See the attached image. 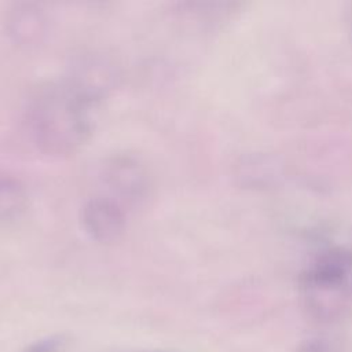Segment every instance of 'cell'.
<instances>
[{
  "label": "cell",
  "mask_w": 352,
  "mask_h": 352,
  "mask_svg": "<svg viewBox=\"0 0 352 352\" xmlns=\"http://www.w3.org/2000/svg\"><path fill=\"white\" fill-rule=\"evenodd\" d=\"M96 107L66 80L45 82L28 100L25 121L29 136L41 153L69 157L92 136Z\"/></svg>",
  "instance_id": "cell-1"
},
{
  "label": "cell",
  "mask_w": 352,
  "mask_h": 352,
  "mask_svg": "<svg viewBox=\"0 0 352 352\" xmlns=\"http://www.w3.org/2000/svg\"><path fill=\"white\" fill-rule=\"evenodd\" d=\"M103 194L126 209L140 205L151 191V176L144 162L132 154H116L106 158L99 172Z\"/></svg>",
  "instance_id": "cell-2"
},
{
  "label": "cell",
  "mask_w": 352,
  "mask_h": 352,
  "mask_svg": "<svg viewBox=\"0 0 352 352\" xmlns=\"http://www.w3.org/2000/svg\"><path fill=\"white\" fill-rule=\"evenodd\" d=\"M81 223L91 239L111 243L118 241L125 231L126 210L117 201L102 194L84 204Z\"/></svg>",
  "instance_id": "cell-3"
},
{
  "label": "cell",
  "mask_w": 352,
  "mask_h": 352,
  "mask_svg": "<svg viewBox=\"0 0 352 352\" xmlns=\"http://www.w3.org/2000/svg\"><path fill=\"white\" fill-rule=\"evenodd\" d=\"M65 80L99 106L114 85L116 69L103 55H84Z\"/></svg>",
  "instance_id": "cell-4"
},
{
  "label": "cell",
  "mask_w": 352,
  "mask_h": 352,
  "mask_svg": "<svg viewBox=\"0 0 352 352\" xmlns=\"http://www.w3.org/2000/svg\"><path fill=\"white\" fill-rule=\"evenodd\" d=\"M3 25L8 37L19 45L41 40L47 29V16L40 6L29 1L10 3L3 11Z\"/></svg>",
  "instance_id": "cell-5"
},
{
  "label": "cell",
  "mask_w": 352,
  "mask_h": 352,
  "mask_svg": "<svg viewBox=\"0 0 352 352\" xmlns=\"http://www.w3.org/2000/svg\"><path fill=\"white\" fill-rule=\"evenodd\" d=\"M26 192L23 187L11 177H0V219H12L23 212Z\"/></svg>",
  "instance_id": "cell-6"
},
{
  "label": "cell",
  "mask_w": 352,
  "mask_h": 352,
  "mask_svg": "<svg viewBox=\"0 0 352 352\" xmlns=\"http://www.w3.org/2000/svg\"><path fill=\"white\" fill-rule=\"evenodd\" d=\"M301 352H344V345L338 340L333 338H314L301 346Z\"/></svg>",
  "instance_id": "cell-7"
},
{
  "label": "cell",
  "mask_w": 352,
  "mask_h": 352,
  "mask_svg": "<svg viewBox=\"0 0 352 352\" xmlns=\"http://www.w3.org/2000/svg\"><path fill=\"white\" fill-rule=\"evenodd\" d=\"M351 25H352V11H351Z\"/></svg>",
  "instance_id": "cell-8"
}]
</instances>
